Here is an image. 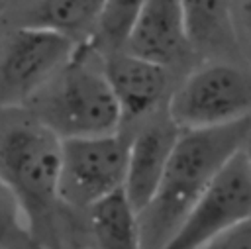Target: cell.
I'll return each instance as SVG.
<instances>
[{
  "instance_id": "obj_9",
  "label": "cell",
  "mask_w": 251,
  "mask_h": 249,
  "mask_svg": "<svg viewBox=\"0 0 251 249\" xmlns=\"http://www.w3.org/2000/svg\"><path fill=\"white\" fill-rule=\"evenodd\" d=\"M180 131L167 110L124 131L127 135L124 192L137 212H141L157 192Z\"/></svg>"
},
{
  "instance_id": "obj_2",
  "label": "cell",
  "mask_w": 251,
  "mask_h": 249,
  "mask_svg": "<svg viewBox=\"0 0 251 249\" xmlns=\"http://www.w3.org/2000/svg\"><path fill=\"white\" fill-rule=\"evenodd\" d=\"M249 129L251 118L218 127L180 131L157 192L139 212L143 249L167 247L208 184L241 151Z\"/></svg>"
},
{
  "instance_id": "obj_13",
  "label": "cell",
  "mask_w": 251,
  "mask_h": 249,
  "mask_svg": "<svg viewBox=\"0 0 251 249\" xmlns=\"http://www.w3.org/2000/svg\"><path fill=\"white\" fill-rule=\"evenodd\" d=\"M180 6L196 61L239 59L233 29V0H180Z\"/></svg>"
},
{
  "instance_id": "obj_18",
  "label": "cell",
  "mask_w": 251,
  "mask_h": 249,
  "mask_svg": "<svg viewBox=\"0 0 251 249\" xmlns=\"http://www.w3.org/2000/svg\"><path fill=\"white\" fill-rule=\"evenodd\" d=\"M243 153H245V157H247V161H249V165H251V129H249V133H247V137H245V143H243Z\"/></svg>"
},
{
  "instance_id": "obj_1",
  "label": "cell",
  "mask_w": 251,
  "mask_h": 249,
  "mask_svg": "<svg viewBox=\"0 0 251 249\" xmlns=\"http://www.w3.org/2000/svg\"><path fill=\"white\" fill-rule=\"evenodd\" d=\"M59 173L61 139L25 108H0V180L14 194L39 249H65Z\"/></svg>"
},
{
  "instance_id": "obj_3",
  "label": "cell",
  "mask_w": 251,
  "mask_h": 249,
  "mask_svg": "<svg viewBox=\"0 0 251 249\" xmlns=\"http://www.w3.org/2000/svg\"><path fill=\"white\" fill-rule=\"evenodd\" d=\"M61 141L122 131V114L102 57L78 43L59 73L24 106Z\"/></svg>"
},
{
  "instance_id": "obj_6",
  "label": "cell",
  "mask_w": 251,
  "mask_h": 249,
  "mask_svg": "<svg viewBox=\"0 0 251 249\" xmlns=\"http://www.w3.org/2000/svg\"><path fill=\"white\" fill-rule=\"evenodd\" d=\"M75 49L76 43L59 33L0 22V108H24Z\"/></svg>"
},
{
  "instance_id": "obj_12",
  "label": "cell",
  "mask_w": 251,
  "mask_h": 249,
  "mask_svg": "<svg viewBox=\"0 0 251 249\" xmlns=\"http://www.w3.org/2000/svg\"><path fill=\"white\" fill-rule=\"evenodd\" d=\"M78 249H143L139 212L118 190L80 216Z\"/></svg>"
},
{
  "instance_id": "obj_8",
  "label": "cell",
  "mask_w": 251,
  "mask_h": 249,
  "mask_svg": "<svg viewBox=\"0 0 251 249\" xmlns=\"http://www.w3.org/2000/svg\"><path fill=\"white\" fill-rule=\"evenodd\" d=\"M102 63L120 106L122 129L124 125H129L131 129L143 120L167 110L176 84L173 82L175 73L171 69L127 51L102 57Z\"/></svg>"
},
{
  "instance_id": "obj_10",
  "label": "cell",
  "mask_w": 251,
  "mask_h": 249,
  "mask_svg": "<svg viewBox=\"0 0 251 249\" xmlns=\"http://www.w3.org/2000/svg\"><path fill=\"white\" fill-rule=\"evenodd\" d=\"M126 51L173 73L196 61L186 35L180 0H145Z\"/></svg>"
},
{
  "instance_id": "obj_11",
  "label": "cell",
  "mask_w": 251,
  "mask_h": 249,
  "mask_svg": "<svg viewBox=\"0 0 251 249\" xmlns=\"http://www.w3.org/2000/svg\"><path fill=\"white\" fill-rule=\"evenodd\" d=\"M102 6L104 0H12L0 22L47 29L78 45L90 39Z\"/></svg>"
},
{
  "instance_id": "obj_19",
  "label": "cell",
  "mask_w": 251,
  "mask_h": 249,
  "mask_svg": "<svg viewBox=\"0 0 251 249\" xmlns=\"http://www.w3.org/2000/svg\"><path fill=\"white\" fill-rule=\"evenodd\" d=\"M10 4H12V0H0V20H2V18H4V14L8 12Z\"/></svg>"
},
{
  "instance_id": "obj_5",
  "label": "cell",
  "mask_w": 251,
  "mask_h": 249,
  "mask_svg": "<svg viewBox=\"0 0 251 249\" xmlns=\"http://www.w3.org/2000/svg\"><path fill=\"white\" fill-rule=\"evenodd\" d=\"M126 159L124 131L61 141L59 196L65 214L80 218L102 198L124 190Z\"/></svg>"
},
{
  "instance_id": "obj_7",
  "label": "cell",
  "mask_w": 251,
  "mask_h": 249,
  "mask_svg": "<svg viewBox=\"0 0 251 249\" xmlns=\"http://www.w3.org/2000/svg\"><path fill=\"white\" fill-rule=\"evenodd\" d=\"M251 218V165L237 151L186 214L165 249H202Z\"/></svg>"
},
{
  "instance_id": "obj_17",
  "label": "cell",
  "mask_w": 251,
  "mask_h": 249,
  "mask_svg": "<svg viewBox=\"0 0 251 249\" xmlns=\"http://www.w3.org/2000/svg\"><path fill=\"white\" fill-rule=\"evenodd\" d=\"M202 249H251V218L237 224L233 229L220 235Z\"/></svg>"
},
{
  "instance_id": "obj_16",
  "label": "cell",
  "mask_w": 251,
  "mask_h": 249,
  "mask_svg": "<svg viewBox=\"0 0 251 249\" xmlns=\"http://www.w3.org/2000/svg\"><path fill=\"white\" fill-rule=\"evenodd\" d=\"M233 29L239 59L251 67V0H233Z\"/></svg>"
},
{
  "instance_id": "obj_14",
  "label": "cell",
  "mask_w": 251,
  "mask_h": 249,
  "mask_svg": "<svg viewBox=\"0 0 251 249\" xmlns=\"http://www.w3.org/2000/svg\"><path fill=\"white\" fill-rule=\"evenodd\" d=\"M145 0H104L96 27L86 41L100 57L126 51Z\"/></svg>"
},
{
  "instance_id": "obj_15",
  "label": "cell",
  "mask_w": 251,
  "mask_h": 249,
  "mask_svg": "<svg viewBox=\"0 0 251 249\" xmlns=\"http://www.w3.org/2000/svg\"><path fill=\"white\" fill-rule=\"evenodd\" d=\"M0 249H39L29 233L25 218L8 190L0 180Z\"/></svg>"
},
{
  "instance_id": "obj_4",
  "label": "cell",
  "mask_w": 251,
  "mask_h": 249,
  "mask_svg": "<svg viewBox=\"0 0 251 249\" xmlns=\"http://www.w3.org/2000/svg\"><path fill=\"white\" fill-rule=\"evenodd\" d=\"M167 112L180 129L251 118V67L239 59L198 61L176 80Z\"/></svg>"
}]
</instances>
